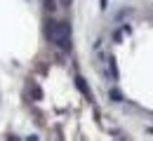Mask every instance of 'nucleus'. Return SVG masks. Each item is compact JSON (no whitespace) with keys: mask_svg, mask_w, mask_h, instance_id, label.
<instances>
[]
</instances>
